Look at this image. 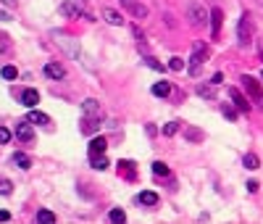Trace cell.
<instances>
[{"label": "cell", "instance_id": "29", "mask_svg": "<svg viewBox=\"0 0 263 224\" xmlns=\"http://www.w3.org/2000/svg\"><path fill=\"white\" fill-rule=\"evenodd\" d=\"M0 74H3V79H16L19 77L16 66H3V71H0Z\"/></svg>", "mask_w": 263, "mask_h": 224}, {"label": "cell", "instance_id": "16", "mask_svg": "<svg viewBox=\"0 0 263 224\" xmlns=\"http://www.w3.org/2000/svg\"><path fill=\"white\" fill-rule=\"evenodd\" d=\"M137 201H140L142 206H158V192H153V190H145V192H140V198H137Z\"/></svg>", "mask_w": 263, "mask_h": 224}, {"label": "cell", "instance_id": "1", "mask_svg": "<svg viewBox=\"0 0 263 224\" xmlns=\"http://www.w3.org/2000/svg\"><path fill=\"white\" fill-rule=\"evenodd\" d=\"M242 90H245V95L250 98V103H255V108H263V87L255 77H250V74H242Z\"/></svg>", "mask_w": 263, "mask_h": 224}, {"label": "cell", "instance_id": "17", "mask_svg": "<svg viewBox=\"0 0 263 224\" xmlns=\"http://www.w3.org/2000/svg\"><path fill=\"white\" fill-rule=\"evenodd\" d=\"M119 169L127 179H137V169H134V161H119Z\"/></svg>", "mask_w": 263, "mask_h": 224}, {"label": "cell", "instance_id": "4", "mask_svg": "<svg viewBox=\"0 0 263 224\" xmlns=\"http://www.w3.org/2000/svg\"><path fill=\"white\" fill-rule=\"evenodd\" d=\"M187 16H190V24L200 29V26H206V24H208L211 13H208L203 6H200V3H190V6H187Z\"/></svg>", "mask_w": 263, "mask_h": 224}, {"label": "cell", "instance_id": "21", "mask_svg": "<svg viewBox=\"0 0 263 224\" xmlns=\"http://www.w3.org/2000/svg\"><path fill=\"white\" fill-rule=\"evenodd\" d=\"M105 148H108L105 137H92V143H90V156H92V153H105Z\"/></svg>", "mask_w": 263, "mask_h": 224}, {"label": "cell", "instance_id": "30", "mask_svg": "<svg viewBox=\"0 0 263 224\" xmlns=\"http://www.w3.org/2000/svg\"><path fill=\"white\" fill-rule=\"evenodd\" d=\"M11 192H13L11 179H0V195H11Z\"/></svg>", "mask_w": 263, "mask_h": 224}, {"label": "cell", "instance_id": "22", "mask_svg": "<svg viewBox=\"0 0 263 224\" xmlns=\"http://www.w3.org/2000/svg\"><path fill=\"white\" fill-rule=\"evenodd\" d=\"M242 163H245V169H250V172L260 169V158H258L255 153H247V156L242 158Z\"/></svg>", "mask_w": 263, "mask_h": 224}, {"label": "cell", "instance_id": "20", "mask_svg": "<svg viewBox=\"0 0 263 224\" xmlns=\"http://www.w3.org/2000/svg\"><path fill=\"white\" fill-rule=\"evenodd\" d=\"M197 95L206 98V100H213V98H216V85H213V82H211V87H208V85H197Z\"/></svg>", "mask_w": 263, "mask_h": 224}, {"label": "cell", "instance_id": "24", "mask_svg": "<svg viewBox=\"0 0 263 224\" xmlns=\"http://www.w3.org/2000/svg\"><path fill=\"white\" fill-rule=\"evenodd\" d=\"M37 221H40V224H53V221H55V214L48 211V208H40V211H37Z\"/></svg>", "mask_w": 263, "mask_h": 224}, {"label": "cell", "instance_id": "8", "mask_svg": "<svg viewBox=\"0 0 263 224\" xmlns=\"http://www.w3.org/2000/svg\"><path fill=\"white\" fill-rule=\"evenodd\" d=\"M16 137H19L21 143H32V140H35L32 122H26V119H24V122H19V124H16Z\"/></svg>", "mask_w": 263, "mask_h": 224}, {"label": "cell", "instance_id": "32", "mask_svg": "<svg viewBox=\"0 0 263 224\" xmlns=\"http://www.w3.org/2000/svg\"><path fill=\"white\" fill-rule=\"evenodd\" d=\"M145 64H148L150 69H156V71H163V69H166V66L158 61V58H145Z\"/></svg>", "mask_w": 263, "mask_h": 224}, {"label": "cell", "instance_id": "2", "mask_svg": "<svg viewBox=\"0 0 263 224\" xmlns=\"http://www.w3.org/2000/svg\"><path fill=\"white\" fill-rule=\"evenodd\" d=\"M253 32H255L253 16L245 11L242 16H240V24H237V45H240V48H247V45L253 42Z\"/></svg>", "mask_w": 263, "mask_h": 224}, {"label": "cell", "instance_id": "12", "mask_svg": "<svg viewBox=\"0 0 263 224\" xmlns=\"http://www.w3.org/2000/svg\"><path fill=\"white\" fill-rule=\"evenodd\" d=\"M103 19L108 24H113V26H124V16L119 11H113V8H103Z\"/></svg>", "mask_w": 263, "mask_h": 224}, {"label": "cell", "instance_id": "42", "mask_svg": "<svg viewBox=\"0 0 263 224\" xmlns=\"http://www.w3.org/2000/svg\"><path fill=\"white\" fill-rule=\"evenodd\" d=\"M3 3H6V6H13V3H16V0H3Z\"/></svg>", "mask_w": 263, "mask_h": 224}, {"label": "cell", "instance_id": "43", "mask_svg": "<svg viewBox=\"0 0 263 224\" xmlns=\"http://www.w3.org/2000/svg\"><path fill=\"white\" fill-rule=\"evenodd\" d=\"M260 77H263V74H260Z\"/></svg>", "mask_w": 263, "mask_h": 224}, {"label": "cell", "instance_id": "35", "mask_svg": "<svg viewBox=\"0 0 263 224\" xmlns=\"http://www.w3.org/2000/svg\"><path fill=\"white\" fill-rule=\"evenodd\" d=\"M132 32H134V37H137V42H140V45L145 42V35H142V29H140V26H134Z\"/></svg>", "mask_w": 263, "mask_h": 224}, {"label": "cell", "instance_id": "23", "mask_svg": "<svg viewBox=\"0 0 263 224\" xmlns=\"http://www.w3.org/2000/svg\"><path fill=\"white\" fill-rule=\"evenodd\" d=\"M13 163H16L19 169H32V158H29L26 153H16L13 156Z\"/></svg>", "mask_w": 263, "mask_h": 224}, {"label": "cell", "instance_id": "13", "mask_svg": "<svg viewBox=\"0 0 263 224\" xmlns=\"http://www.w3.org/2000/svg\"><path fill=\"white\" fill-rule=\"evenodd\" d=\"M21 103H24L26 108H35L37 103H40V93H37V90H24V93H21Z\"/></svg>", "mask_w": 263, "mask_h": 224}, {"label": "cell", "instance_id": "31", "mask_svg": "<svg viewBox=\"0 0 263 224\" xmlns=\"http://www.w3.org/2000/svg\"><path fill=\"white\" fill-rule=\"evenodd\" d=\"M221 111H224V116L229 119V122H235V119H237V106H224Z\"/></svg>", "mask_w": 263, "mask_h": 224}, {"label": "cell", "instance_id": "19", "mask_svg": "<svg viewBox=\"0 0 263 224\" xmlns=\"http://www.w3.org/2000/svg\"><path fill=\"white\" fill-rule=\"evenodd\" d=\"M153 95H156V98H168V95H171V85H168V82L153 85Z\"/></svg>", "mask_w": 263, "mask_h": 224}, {"label": "cell", "instance_id": "15", "mask_svg": "<svg viewBox=\"0 0 263 224\" xmlns=\"http://www.w3.org/2000/svg\"><path fill=\"white\" fill-rule=\"evenodd\" d=\"M184 137H187V143H203V140H206V132L197 129V127H187Z\"/></svg>", "mask_w": 263, "mask_h": 224}, {"label": "cell", "instance_id": "10", "mask_svg": "<svg viewBox=\"0 0 263 224\" xmlns=\"http://www.w3.org/2000/svg\"><path fill=\"white\" fill-rule=\"evenodd\" d=\"M221 21H224V11H221V8H213V11H211V29H213V37L221 35Z\"/></svg>", "mask_w": 263, "mask_h": 224}, {"label": "cell", "instance_id": "39", "mask_svg": "<svg viewBox=\"0 0 263 224\" xmlns=\"http://www.w3.org/2000/svg\"><path fill=\"white\" fill-rule=\"evenodd\" d=\"M0 21H11V13H6V11H0Z\"/></svg>", "mask_w": 263, "mask_h": 224}, {"label": "cell", "instance_id": "26", "mask_svg": "<svg viewBox=\"0 0 263 224\" xmlns=\"http://www.w3.org/2000/svg\"><path fill=\"white\" fill-rule=\"evenodd\" d=\"M108 219H111L113 224H121V221H127V214H124L121 208H113V211L108 214Z\"/></svg>", "mask_w": 263, "mask_h": 224}, {"label": "cell", "instance_id": "25", "mask_svg": "<svg viewBox=\"0 0 263 224\" xmlns=\"http://www.w3.org/2000/svg\"><path fill=\"white\" fill-rule=\"evenodd\" d=\"M82 111H84V114H90V116H98V114H100L98 100H92V98H90V100H84V103H82Z\"/></svg>", "mask_w": 263, "mask_h": 224}, {"label": "cell", "instance_id": "41", "mask_svg": "<svg viewBox=\"0 0 263 224\" xmlns=\"http://www.w3.org/2000/svg\"><path fill=\"white\" fill-rule=\"evenodd\" d=\"M258 55H260V61H263V42L258 45Z\"/></svg>", "mask_w": 263, "mask_h": 224}, {"label": "cell", "instance_id": "40", "mask_svg": "<svg viewBox=\"0 0 263 224\" xmlns=\"http://www.w3.org/2000/svg\"><path fill=\"white\" fill-rule=\"evenodd\" d=\"M8 219H11V214H8V211H0V221H8Z\"/></svg>", "mask_w": 263, "mask_h": 224}, {"label": "cell", "instance_id": "34", "mask_svg": "<svg viewBox=\"0 0 263 224\" xmlns=\"http://www.w3.org/2000/svg\"><path fill=\"white\" fill-rule=\"evenodd\" d=\"M8 140H11V132H8L6 127H0V145H6Z\"/></svg>", "mask_w": 263, "mask_h": 224}, {"label": "cell", "instance_id": "11", "mask_svg": "<svg viewBox=\"0 0 263 224\" xmlns=\"http://www.w3.org/2000/svg\"><path fill=\"white\" fill-rule=\"evenodd\" d=\"M45 77H50V79H64V77H66V69L61 66V64H55V61H50L48 66H45Z\"/></svg>", "mask_w": 263, "mask_h": 224}, {"label": "cell", "instance_id": "18", "mask_svg": "<svg viewBox=\"0 0 263 224\" xmlns=\"http://www.w3.org/2000/svg\"><path fill=\"white\" fill-rule=\"evenodd\" d=\"M26 122H32V124H50V116L42 114V111H29Z\"/></svg>", "mask_w": 263, "mask_h": 224}, {"label": "cell", "instance_id": "38", "mask_svg": "<svg viewBox=\"0 0 263 224\" xmlns=\"http://www.w3.org/2000/svg\"><path fill=\"white\" fill-rule=\"evenodd\" d=\"M211 82H213V85H221V82H224V74H221V71H216Z\"/></svg>", "mask_w": 263, "mask_h": 224}, {"label": "cell", "instance_id": "27", "mask_svg": "<svg viewBox=\"0 0 263 224\" xmlns=\"http://www.w3.org/2000/svg\"><path fill=\"white\" fill-rule=\"evenodd\" d=\"M153 172H156L158 177H168V174H171V172H168V166H166L163 161H156V163H153Z\"/></svg>", "mask_w": 263, "mask_h": 224}, {"label": "cell", "instance_id": "6", "mask_svg": "<svg viewBox=\"0 0 263 224\" xmlns=\"http://www.w3.org/2000/svg\"><path fill=\"white\" fill-rule=\"evenodd\" d=\"M121 6L127 8V13H132L134 19H148V6H142L140 0H121Z\"/></svg>", "mask_w": 263, "mask_h": 224}, {"label": "cell", "instance_id": "14", "mask_svg": "<svg viewBox=\"0 0 263 224\" xmlns=\"http://www.w3.org/2000/svg\"><path fill=\"white\" fill-rule=\"evenodd\" d=\"M90 166L98 169V172L108 169V158H105V153H92V156H90Z\"/></svg>", "mask_w": 263, "mask_h": 224}, {"label": "cell", "instance_id": "3", "mask_svg": "<svg viewBox=\"0 0 263 224\" xmlns=\"http://www.w3.org/2000/svg\"><path fill=\"white\" fill-rule=\"evenodd\" d=\"M208 53H211V48H208L206 42H200V40H197V42H195V48H192V55H190V66H187L192 77H197V74H200V69H203Z\"/></svg>", "mask_w": 263, "mask_h": 224}, {"label": "cell", "instance_id": "36", "mask_svg": "<svg viewBox=\"0 0 263 224\" xmlns=\"http://www.w3.org/2000/svg\"><path fill=\"white\" fill-rule=\"evenodd\" d=\"M6 50H8V37L0 35V53H6Z\"/></svg>", "mask_w": 263, "mask_h": 224}, {"label": "cell", "instance_id": "28", "mask_svg": "<svg viewBox=\"0 0 263 224\" xmlns=\"http://www.w3.org/2000/svg\"><path fill=\"white\" fill-rule=\"evenodd\" d=\"M177 129H179V122H168V124H163V134H166V137H171V134H177Z\"/></svg>", "mask_w": 263, "mask_h": 224}, {"label": "cell", "instance_id": "37", "mask_svg": "<svg viewBox=\"0 0 263 224\" xmlns=\"http://www.w3.org/2000/svg\"><path fill=\"white\" fill-rule=\"evenodd\" d=\"M245 187H247V190H250V192H258V187H260V185L255 182V179H250V182H247Z\"/></svg>", "mask_w": 263, "mask_h": 224}, {"label": "cell", "instance_id": "9", "mask_svg": "<svg viewBox=\"0 0 263 224\" xmlns=\"http://www.w3.org/2000/svg\"><path fill=\"white\" fill-rule=\"evenodd\" d=\"M79 129H82V134H95L98 129H100V122H98V116H84L82 119V124H79Z\"/></svg>", "mask_w": 263, "mask_h": 224}, {"label": "cell", "instance_id": "5", "mask_svg": "<svg viewBox=\"0 0 263 224\" xmlns=\"http://www.w3.org/2000/svg\"><path fill=\"white\" fill-rule=\"evenodd\" d=\"M61 13H64V16H69V19H79V16H84V19H90V21H92L90 13H84V11H82V6H76L74 0H66V3H61Z\"/></svg>", "mask_w": 263, "mask_h": 224}, {"label": "cell", "instance_id": "33", "mask_svg": "<svg viewBox=\"0 0 263 224\" xmlns=\"http://www.w3.org/2000/svg\"><path fill=\"white\" fill-rule=\"evenodd\" d=\"M168 69H174V71H182V69H184V61H182V58H177V55H174L171 61H168Z\"/></svg>", "mask_w": 263, "mask_h": 224}, {"label": "cell", "instance_id": "7", "mask_svg": "<svg viewBox=\"0 0 263 224\" xmlns=\"http://www.w3.org/2000/svg\"><path fill=\"white\" fill-rule=\"evenodd\" d=\"M229 98H231V103H235V106H237L242 114H247V111H250V98H247V95H242L237 87H229Z\"/></svg>", "mask_w": 263, "mask_h": 224}]
</instances>
